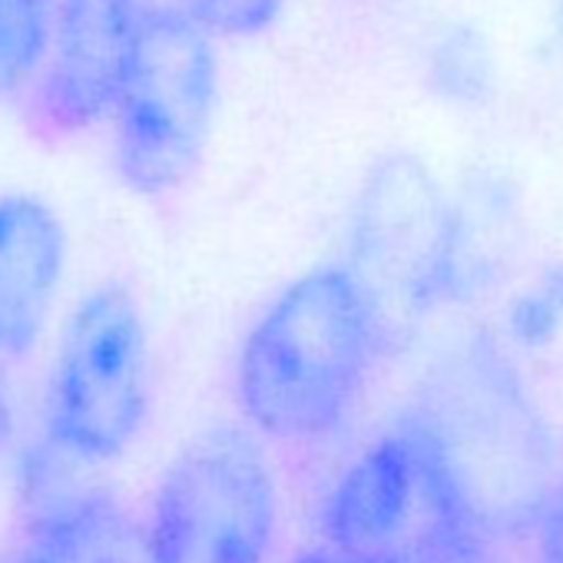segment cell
<instances>
[{"instance_id": "obj_1", "label": "cell", "mask_w": 563, "mask_h": 563, "mask_svg": "<svg viewBox=\"0 0 563 563\" xmlns=\"http://www.w3.org/2000/svg\"><path fill=\"white\" fill-rule=\"evenodd\" d=\"M382 342V309L352 265L299 275L242 342L235 391L268 438L335 431L358 398Z\"/></svg>"}, {"instance_id": "obj_2", "label": "cell", "mask_w": 563, "mask_h": 563, "mask_svg": "<svg viewBox=\"0 0 563 563\" xmlns=\"http://www.w3.org/2000/svg\"><path fill=\"white\" fill-rule=\"evenodd\" d=\"M325 533L352 563H497L444 454L411 415L339 481Z\"/></svg>"}, {"instance_id": "obj_3", "label": "cell", "mask_w": 563, "mask_h": 563, "mask_svg": "<svg viewBox=\"0 0 563 563\" xmlns=\"http://www.w3.org/2000/svg\"><path fill=\"white\" fill-rule=\"evenodd\" d=\"M444 454L471 514L487 533L547 504V438L514 372L487 349L451 355L415 415Z\"/></svg>"}, {"instance_id": "obj_4", "label": "cell", "mask_w": 563, "mask_h": 563, "mask_svg": "<svg viewBox=\"0 0 563 563\" xmlns=\"http://www.w3.org/2000/svg\"><path fill=\"white\" fill-rule=\"evenodd\" d=\"M219 93L209 34L179 8L156 4L113 110L120 179L140 196L179 189L199 166Z\"/></svg>"}, {"instance_id": "obj_5", "label": "cell", "mask_w": 563, "mask_h": 563, "mask_svg": "<svg viewBox=\"0 0 563 563\" xmlns=\"http://www.w3.org/2000/svg\"><path fill=\"white\" fill-rule=\"evenodd\" d=\"M150 411V335L126 286H100L74 309L47 388V438L80 464L130 451Z\"/></svg>"}, {"instance_id": "obj_6", "label": "cell", "mask_w": 563, "mask_h": 563, "mask_svg": "<svg viewBox=\"0 0 563 563\" xmlns=\"http://www.w3.org/2000/svg\"><path fill=\"white\" fill-rule=\"evenodd\" d=\"M275 477L242 428L199 434L163 474L146 543L153 563H265L275 533Z\"/></svg>"}, {"instance_id": "obj_7", "label": "cell", "mask_w": 563, "mask_h": 563, "mask_svg": "<svg viewBox=\"0 0 563 563\" xmlns=\"http://www.w3.org/2000/svg\"><path fill=\"white\" fill-rule=\"evenodd\" d=\"M352 268L382 302L431 309L451 292L461 219L438 176L408 153L378 159L358 186L349 219Z\"/></svg>"}, {"instance_id": "obj_8", "label": "cell", "mask_w": 563, "mask_h": 563, "mask_svg": "<svg viewBox=\"0 0 563 563\" xmlns=\"http://www.w3.org/2000/svg\"><path fill=\"white\" fill-rule=\"evenodd\" d=\"M153 8V0H57L47 60L27 103L34 136L67 140L113 117Z\"/></svg>"}, {"instance_id": "obj_9", "label": "cell", "mask_w": 563, "mask_h": 563, "mask_svg": "<svg viewBox=\"0 0 563 563\" xmlns=\"http://www.w3.org/2000/svg\"><path fill=\"white\" fill-rule=\"evenodd\" d=\"M67 268L60 216L37 196H0V365H21L41 342Z\"/></svg>"}, {"instance_id": "obj_10", "label": "cell", "mask_w": 563, "mask_h": 563, "mask_svg": "<svg viewBox=\"0 0 563 563\" xmlns=\"http://www.w3.org/2000/svg\"><path fill=\"white\" fill-rule=\"evenodd\" d=\"M0 563H153L146 527L107 494H67L0 550Z\"/></svg>"}, {"instance_id": "obj_11", "label": "cell", "mask_w": 563, "mask_h": 563, "mask_svg": "<svg viewBox=\"0 0 563 563\" xmlns=\"http://www.w3.org/2000/svg\"><path fill=\"white\" fill-rule=\"evenodd\" d=\"M54 14L57 0H0V100L37 80L47 60Z\"/></svg>"}, {"instance_id": "obj_12", "label": "cell", "mask_w": 563, "mask_h": 563, "mask_svg": "<svg viewBox=\"0 0 563 563\" xmlns=\"http://www.w3.org/2000/svg\"><path fill=\"white\" fill-rule=\"evenodd\" d=\"M176 8L206 34L252 37L275 21L282 0H179Z\"/></svg>"}, {"instance_id": "obj_13", "label": "cell", "mask_w": 563, "mask_h": 563, "mask_svg": "<svg viewBox=\"0 0 563 563\" xmlns=\"http://www.w3.org/2000/svg\"><path fill=\"white\" fill-rule=\"evenodd\" d=\"M434 74L451 93H477L487 80V51L467 31H451L434 51Z\"/></svg>"}, {"instance_id": "obj_14", "label": "cell", "mask_w": 563, "mask_h": 563, "mask_svg": "<svg viewBox=\"0 0 563 563\" xmlns=\"http://www.w3.org/2000/svg\"><path fill=\"white\" fill-rule=\"evenodd\" d=\"M563 319V272L547 275L540 286L517 306L514 329L523 342H543L553 335L556 322Z\"/></svg>"}, {"instance_id": "obj_15", "label": "cell", "mask_w": 563, "mask_h": 563, "mask_svg": "<svg viewBox=\"0 0 563 563\" xmlns=\"http://www.w3.org/2000/svg\"><path fill=\"white\" fill-rule=\"evenodd\" d=\"M537 560L540 563H563V484L550 490V497L540 510Z\"/></svg>"}, {"instance_id": "obj_16", "label": "cell", "mask_w": 563, "mask_h": 563, "mask_svg": "<svg viewBox=\"0 0 563 563\" xmlns=\"http://www.w3.org/2000/svg\"><path fill=\"white\" fill-rule=\"evenodd\" d=\"M14 415H11V388H8V368L0 365V444L11 438Z\"/></svg>"}, {"instance_id": "obj_17", "label": "cell", "mask_w": 563, "mask_h": 563, "mask_svg": "<svg viewBox=\"0 0 563 563\" xmlns=\"http://www.w3.org/2000/svg\"><path fill=\"white\" fill-rule=\"evenodd\" d=\"M296 563H352L349 556H342V553H335V550H316V553H306L302 560H296Z\"/></svg>"}, {"instance_id": "obj_18", "label": "cell", "mask_w": 563, "mask_h": 563, "mask_svg": "<svg viewBox=\"0 0 563 563\" xmlns=\"http://www.w3.org/2000/svg\"><path fill=\"white\" fill-rule=\"evenodd\" d=\"M556 34H560V41H563V8H560V14H556Z\"/></svg>"}]
</instances>
